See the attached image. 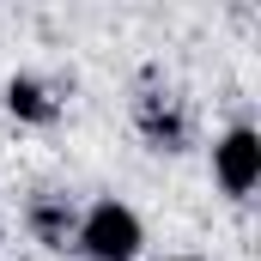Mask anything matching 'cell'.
Returning <instances> with one entry per match:
<instances>
[{
    "mask_svg": "<svg viewBox=\"0 0 261 261\" xmlns=\"http://www.w3.org/2000/svg\"><path fill=\"white\" fill-rule=\"evenodd\" d=\"M24 225L43 249H73V231H79V206L67 195H37L24 206Z\"/></svg>",
    "mask_w": 261,
    "mask_h": 261,
    "instance_id": "5b68a950",
    "label": "cell"
},
{
    "mask_svg": "<svg viewBox=\"0 0 261 261\" xmlns=\"http://www.w3.org/2000/svg\"><path fill=\"white\" fill-rule=\"evenodd\" d=\"M213 176H219V189L225 195H255L261 182V134L249 122H237V128L219 134V146H213Z\"/></svg>",
    "mask_w": 261,
    "mask_h": 261,
    "instance_id": "3957f363",
    "label": "cell"
},
{
    "mask_svg": "<svg viewBox=\"0 0 261 261\" xmlns=\"http://www.w3.org/2000/svg\"><path fill=\"white\" fill-rule=\"evenodd\" d=\"M61 110H67V97L49 85V79H37V73H12V79H6V116H12V122L55 128Z\"/></svg>",
    "mask_w": 261,
    "mask_h": 261,
    "instance_id": "277c9868",
    "label": "cell"
},
{
    "mask_svg": "<svg viewBox=\"0 0 261 261\" xmlns=\"http://www.w3.org/2000/svg\"><path fill=\"white\" fill-rule=\"evenodd\" d=\"M134 128H140V140L152 152H170V158L195 146V116H189V103L170 85H146L134 97Z\"/></svg>",
    "mask_w": 261,
    "mask_h": 261,
    "instance_id": "7a4b0ae2",
    "label": "cell"
},
{
    "mask_svg": "<svg viewBox=\"0 0 261 261\" xmlns=\"http://www.w3.org/2000/svg\"><path fill=\"white\" fill-rule=\"evenodd\" d=\"M164 261H200V255H164Z\"/></svg>",
    "mask_w": 261,
    "mask_h": 261,
    "instance_id": "8992f818",
    "label": "cell"
},
{
    "mask_svg": "<svg viewBox=\"0 0 261 261\" xmlns=\"http://www.w3.org/2000/svg\"><path fill=\"white\" fill-rule=\"evenodd\" d=\"M140 243H146V225H140V213H134L128 200L110 195V200H91V206L79 213L73 249L85 261H134Z\"/></svg>",
    "mask_w": 261,
    "mask_h": 261,
    "instance_id": "6da1fadb",
    "label": "cell"
}]
</instances>
